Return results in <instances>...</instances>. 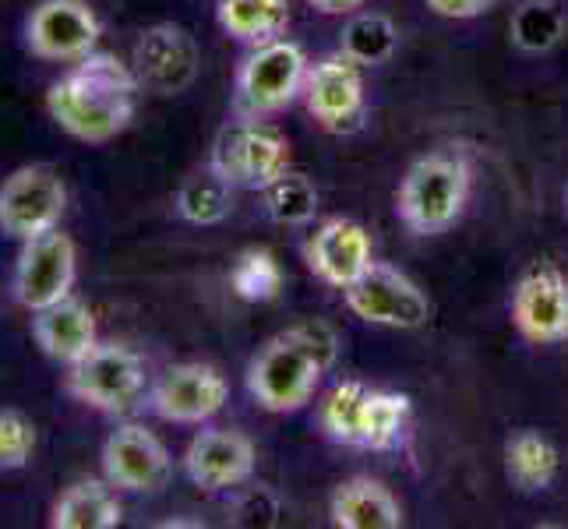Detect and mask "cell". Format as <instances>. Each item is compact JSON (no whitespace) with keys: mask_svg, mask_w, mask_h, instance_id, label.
<instances>
[{"mask_svg":"<svg viewBox=\"0 0 568 529\" xmlns=\"http://www.w3.org/2000/svg\"><path fill=\"white\" fill-rule=\"evenodd\" d=\"M139 74L131 64L116 61L113 53L92 50L74 61L47 92L50 121L71 139L85 145L113 142L124 134L139 110Z\"/></svg>","mask_w":568,"mask_h":529,"instance_id":"1","label":"cell"},{"mask_svg":"<svg viewBox=\"0 0 568 529\" xmlns=\"http://www.w3.org/2000/svg\"><path fill=\"white\" fill-rule=\"evenodd\" d=\"M339 360V336L325 322H301L262 346L247 367V388L268 414H293Z\"/></svg>","mask_w":568,"mask_h":529,"instance_id":"2","label":"cell"},{"mask_svg":"<svg viewBox=\"0 0 568 529\" xmlns=\"http://www.w3.org/2000/svg\"><path fill=\"white\" fill-rule=\"evenodd\" d=\"M322 430L349 448H396L409 427V399L399 391L367 388L364 382H339L322 403Z\"/></svg>","mask_w":568,"mask_h":529,"instance_id":"3","label":"cell"},{"mask_svg":"<svg viewBox=\"0 0 568 529\" xmlns=\"http://www.w3.org/2000/svg\"><path fill=\"white\" fill-rule=\"evenodd\" d=\"M469 199V166L456 152H430L406 170L396 212L409 233L435 237L453 226Z\"/></svg>","mask_w":568,"mask_h":529,"instance_id":"4","label":"cell"},{"mask_svg":"<svg viewBox=\"0 0 568 529\" xmlns=\"http://www.w3.org/2000/svg\"><path fill=\"white\" fill-rule=\"evenodd\" d=\"M68 396L100 414H131L149 391L145 360L124 343H95L82 360L68 367Z\"/></svg>","mask_w":568,"mask_h":529,"instance_id":"5","label":"cell"},{"mask_svg":"<svg viewBox=\"0 0 568 529\" xmlns=\"http://www.w3.org/2000/svg\"><path fill=\"white\" fill-rule=\"evenodd\" d=\"M233 187L262 191L290 170V142L280 128H272L258 116L230 121L212 145V160Z\"/></svg>","mask_w":568,"mask_h":529,"instance_id":"6","label":"cell"},{"mask_svg":"<svg viewBox=\"0 0 568 529\" xmlns=\"http://www.w3.org/2000/svg\"><path fill=\"white\" fill-rule=\"evenodd\" d=\"M307 57L290 39L262 43L237 71V110L244 116H268L286 110L307 82Z\"/></svg>","mask_w":568,"mask_h":529,"instance_id":"7","label":"cell"},{"mask_svg":"<svg viewBox=\"0 0 568 529\" xmlns=\"http://www.w3.org/2000/svg\"><path fill=\"white\" fill-rule=\"evenodd\" d=\"M68 208V187L50 166H18L0 184V233L11 241H32L61 226Z\"/></svg>","mask_w":568,"mask_h":529,"instance_id":"8","label":"cell"},{"mask_svg":"<svg viewBox=\"0 0 568 529\" xmlns=\"http://www.w3.org/2000/svg\"><path fill=\"white\" fill-rule=\"evenodd\" d=\"M74 279H78V247L61 226L39 233L32 241H22V251H18L14 262L11 293L29 315L71 297Z\"/></svg>","mask_w":568,"mask_h":529,"instance_id":"9","label":"cell"},{"mask_svg":"<svg viewBox=\"0 0 568 529\" xmlns=\"http://www.w3.org/2000/svg\"><path fill=\"white\" fill-rule=\"evenodd\" d=\"M346 307L367 325L385 328H424L430 322L427 293L392 265H371L357 283L343 289Z\"/></svg>","mask_w":568,"mask_h":529,"instance_id":"10","label":"cell"},{"mask_svg":"<svg viewBox=\"0 0 568 529\" xmlns=\"http://www.w3.org/2000/svg\"><path fill=\"white\" fill-rule=\"evenodd\" d=\"M103 35L100 14L85 0H39L26 22V47L39 61L74 64L95 50Z\"/></svg>","mask_w":568,"mask_h":529,"instance_id":"11","label":"cell"},{"mask_svg":"<svg viewBox=\"0 0 568 529\" xmlns=\"http://www.w3.org/2000/svg\"><path fill=\"white\" fill-rule=\"evenodd\" d=\"M230 399V385L212 364H173L163 378L149 388L152 414L166 424H205L212 420Z\"/></svg>","mask_w":568,"mask_h":529,"instance_id":"12","label":"cell"},{"mask_svg":"<svg viewBox=\"0 0 568 529\" xmlns=\"http://www.w3.org/2000/svg\"><path fill=\"white\" fill-rule=\"evenodd\" d=\"M103 477L124 495H155L170 480V452L145 424H121L103 441Z\"/></svg>","mask_w":568,"mask_h":529,"instance_id":"13","label":"cell"},{"mask_svg":"<svg viewBox=\"0 0 568 529\" xmlns=\"http://www.w3.org/2000/svg\"><path fill=\"white\" fill-rule=\"evenodd\" d=\"M199 43L194 35L173 22L152 26L134 43V74L142 89L155 95H178L199 78Z\"/></svg>","mask_w":568,"mask_h":529,"instance_id":"14","label":"cell"},{"mask_svg":"<svg viewBox=\"0 0 568 529\" xmlns=\"http://www.w3.org/2000/svg\"><path fill=\"white\" fill-rule=\"evenodd\" d=\"M304 103L315 121L332 134H349L364 124V82L349 57H325L307 71Z\"/></svg>","mask_w":568,"mask_h":529,"instance_id":"15","label":"cell"},{"mask_svg":"<svg viewBox=\"0 0 568 529\" xmlns=\"http://www.w3.org/2000/svg\"><path fill=\"white\" fill-rule=\"evenodd\" d=\"M258 466V448L237 427H209L184 452V474L202 491H230L251 480Z\"/></svg>","mask_w":568,"mask_h":529,"instance_id":"16","label":"cell"},{"mask_svg":"<svg viewBox=\"0 0 568 529\" xmlns=\"http://www.w3.org/2000/svg\"><path fill=\"white\" fill-rule=\"evenodd\" d=\"M513 325L530 343H568V279L540 265L526 272L513 293Z\"/></svg>","mask_w":568,"mask_h":529,"instance_id":"17","label":"cell"},{"mask_svg":"<svg viewBox=\"0 0 568 529\" xmlns=\"http://www.w3.org/2000/svg\"><path fill=\"white\" fill-rule=\"evenodd\" d=\"M304 258L322 283L346 289L375 265V247H371V233L361 223L336 215V220H325L311 233V241L304 244Z\"/></svg>","mask_w":568,"mask_h":529,"instance_id":"18","label":"cell"},{"mask_svg":"<svg viewBox=\"0 0 568 529\" xmlns=\"http://www.w3.org/2000/svg\"><path fill=\"white\" fill-rule=\"evenodd\" d=\"M32 339L43 349V357L71 367L100 343L92 307L78 297H64L43 311H32Z\"/></svg>","mask_w":568,"mask_h":529,"instance_id":"19","label":"cell"},{"mask_svg":"<svg viewBox=\"0 0 568 529\" xmlns=\"http://www.w3.org/2000/svg\"><path fill=\"white\" fill-rule=\"evenodd\" d=\"M328 516L339 529H399L403 508L385 484L371 477H354L336 487Z\"/></svg>","mask_w":568,"mask_h":529,"instance_id":"20","label":"cell"},{"mask_svg":"<svg viewBox=\"0 0 568 529\" xmlns=\"http://www.w3.org/2000/svg\"><path fill=\"white\" fill-rule=\"evenodd\" d=\"M121 519H124V505L106 477L74 480L50 508L53 529H116Z\"/></svg>","mask_w":568,"mask_h":529,"instance_id":"21","label":"cell"},{"mask_svg":"<svg viewBox=\"0 0 568 529\" xmlns=\"http://www.w3.org/2000/svg\"><path fill=\"white\" fill-rule=\"evenodd\" d=\"M561 469V452L555 441L540 435V430H519L505 445V477L519 487L523 495L547 491L558 480Z\"/></svg>","mask_w":568,"mask_h":529,"instance_id":"22","label":"cell"},{"mask_svg":"<svg viewBox=\"0 0 568 529\" xmlns=\"http://www.w3.org/2000/svg\"><path fill=\"white\" fill-rule=\"evenodd\" d=\"M215 18L226 35L247 47L276 43L290 29L286 0H215Z\"/></svg>","mask_w":568,"mask_h":529,"instance_id":"23","label":"cell"},{"mask_svg":"<svg viewBox=\"0 0 568 529\" xmlns=\"http://www.w3.org/2000/svg\"><path fill=\"white\" fill-rule=\"evenodd\" d=\"M173 208H178V215L191 226H215V223H223L233 208V184L209 163L205 170L191 173L178 187Z\"/></svg>","mask_w":568,"mask_h":529,"instance_id":"24","label":"cell"},{"mask_svg":"<svg viewBox=\"0 0 568 529\" xmlns=\"http://www.w3.org/2000/svg\"><path fill=\"white\" fill-rule=\"evenodd\" d=\"M399 50V29L388 14L378 11H361L346 22L339 53L349 57L357 68H378L392 61V53Z\"/></svg>","mask_w":568,"mask_h":529,"instance_id":"25","label":"cell"},{"mask_svg":"<svg viewBox=\"0 0 568 529\" xmlns=\"http://www.w3.org/2000/svg\"><path fill=\"white\" fill-rule=\"evenodd\" d=\"M262 202L272 223L280 226H307L318 215V187L304 173H280L276 181L262 187Z\"/></svg>","mask_w":568,"mask_h":529,"instance_id":"26","label":"cell"},{"mask_svg":"<svg viewBox=\"0 0 568 529\" xmlns=\"http://www.w3.org/2000/svg\"><path fill=\"white\" fill-rule=\"evenodd\" d=\"M568 18L555 4V0H523L516 8L508 32H513V43L526 53H547L561 43Z\"/></svg>","mask_w":568,"mask_h":529,"instance_id":"27","label":"cell"},{"mask_svg":"<svg viewBox=\"0 0 568 529\" xmlns=\"http://www.w3.org/2000/svg\"><path fill=\"white\" fill-rule=\"evenodd\" d=\"M230 289L247 304H268L283 289V268L268 251L251 247L230 268Z\"/></svg>","mask_w":568,"mask_h":529,"instance_id":"28","label":"cell"},{"mask_svg":"<svg viewBox=\"0 0 568 529\" xmlns=\"http://www.w3.org/2000/svg\"><path fill=\"white\" fill-rule=\"evenodd\" d=\"M36 424L22 409H0V474L26 469L36 456Z\"/></svg>","mask_w":568,"mask_h":529,"instance_id":"29","label":"cell"},{"mask_svg":"<svg viewBox=\"0 0 568 529\" xmlns=\"http://www.w3.org/2000/svg\"><path fill=\"white\" fill-rule=\"evenodd\" d=\"M495 0H427V8L442 18H477Z\"/></svg>","mask_w":568,"mask_h":529,"instance_id":"30","label":"cell"},{"mask_svg":"<svg viewBox=\"0 0 568 529\" xmlns=\"http://www.w3.org/2000/svg\"><path fill=\"white\" fill-rule=\"evenodd\" d=\"M307 4L322 14H357L367 0H307Z\"/></svg>","mask_w":568,"mask_h":529,"instance_id":"31","label":"cell"},{"mask_svg":"<svg viewBox=\"0 0 568 529\" xmlns=\"http://www.w3.org/2000/svg\"><path fill=\"white\" fill-rule=\"evenodd\" d=\"M565 205H568V187H565Z\"/></svg>","mask_w":568,"mask_h":529,"instance_id":"32","label":"cell"}]
</instances>
